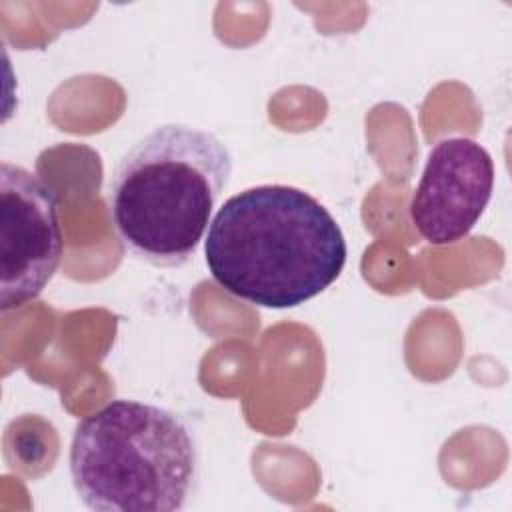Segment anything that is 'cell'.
I'll list each match as a JSON object with an SVG mask.
<instances>
[{
  "instance_id": "6da1fadb",
  "label": "cell",
  "mask_w": 512,
  "mask_h": 512,
  "mask_svg": "<svg viewBox=\"0 0 512 512\" xmlns=\"http://www.w3.org/2000/svg\"><path fill=\"white\" fill-rule=\"evenodd\" d=\"M212 278L262 308H294L324 292L346 264L334 216L308 192L264 184L230 196L204 242Z\"/></svg>"
},
{
  "instance_id": "7a4b0ae2",
  "label": "cell",
  "mask_w": 512,
  "mask_h": 512,
  "mask_svg": "<svg viewBox=\"0 0 512 512\" xmlns=\"http://www.w3.org/2000/svg\"><path fill=\"white\" fill-rule=\"evenodd\" d=\"M230 174V150L212 132L156 126L120 158L110 180L108 214L122 246L156 268L184 266Z\"/></svg>"
},
{
  "instance_id": "3957f363",
  "label": "cell",
  "mask_w": 512,
  "mask_h": 512,
  "mask_svg": "<svg viewBox=\"0 0 512 512\" xmlns=\"http://www.w3.org/2000/svg\"><path fill=\"white\" fill-rule=\"evenodd\" d=\"M70 476L96 512H176L196 496L200 452L178 412L116 398L76 424Z\"/></svg>"
},
{
  "instance_id": "277c9868",
  "label": "cell",
  "mask_w": 512,
  "mask_h": 512,
  "mask_svg": "<svg viewBox=\"0 0 512 512\" xmlns=\"http://www.w3.org/2000/svg\"><path fill=\"white\" fill-rule=\"evenodd\" d=\"M64 252L54 190L34 172L0 164V310L40 296Z\"/></svg>"
},
{
  "instance_id": "5b68a950",
  "label": "cell",
  "mask_w": 512,
  "mask_h": 512,
  "mask_svg": "<svg viewBox=\"0 0 512 512\" xmlns=\"http://www.w3.org/2000/svg\"><path fill=\"white\" fill-rule=\"evenodd\" d=\"M494 190L490 152L472 138L438 140L426 160L422 178L410 200V220L418 234L448 246L476 226Z\"/></svg>"
}]
</instances>
